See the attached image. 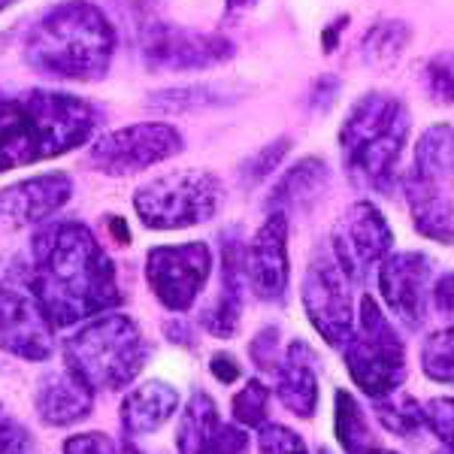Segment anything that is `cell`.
I'll return each instance as SVG.
<instances>
[{"instance_id": "cell-1", "label": "cell", "mask_w": 454, "mask_h": 454, "mask_svg": "<svg viewBox=\"0 0 454 454\" xmlns=\"http://www.w3.org/2000/svg\"><path fill=\"white\" fill-rule=\"evenodd\" d=\"M27 282L52 327L79 325L121 303L113 261L79 222H58L34 233Z\"/></svg>"}, {"instance_id": "cell-2", "label": "cell", "mask_w": 454, "mask_h": 454, "mask_svg": "<svg viewBox=\"0 0 454 454\" xmlns=\"http://www.w3.org/2000/svg\"><path fill=\"white\" fill-rule=\"evenodd\" d=\"M113 21L91 0H61L40 12L25 34V61L46 79L61 82H100L113 67Z\"/></svg>"}, {"instance_id": "cell-3", "label": "cell", "mask_w": 454, "mask_h": 454, "mask_svg": "<svg viewBox=\"0 0 454 454\" xmlns=\"http://www.w3.org/2000/svg\"><path fill=\"white\" fill-rule=\"evenodd\" d=\"M100 113L85 98L31 88L0 98V173L61 158L94 137Z\"/></svg>"}, {"instance_id": "cell-4", "label": "cell", "mask_w": 454, "mask_h": 454, "mask_svg": "<svg viewBox=\"0 0 454 454\" xmlns=\"http://www.w3.org/2000/svg\"><path fill=\"white\" fill-rule=\"evenodd\" d=\"M412 115L400 98L370 91L348 109L340 128V152L351 182L387 194L397 182Z\"/></svg>"}, {"instance_id": "cell-5", "label": "cell", "mask_w": 454, "mask_h": 454, "mask_svg": "<svg viewBox=\"0 0 454 454\" xmlns=\"http://www.w3.org/2000/svg\"><path fill=\"white\" fill-rule=\"evenodd\" d=\"M403 194L415 231L436 243H454V128L434 124L419 137L409 170L403 173Z\"/></svg>"}, {"instance_id": "cell-6", "label": "cell", "mask_w": 454, "mask_h": 454, "mask_svg": "<svg viewBox=\"0 0 454 454\" xmlns=\"http://www.w3.org/2000/svg\"><path fill=\"white\" fill-rule=\"evenodd\" d=\"M143 333L128 315H104L67 340L64 361L91 391H119L145 364Z\"/></svg>"}, {"instance_id": "cell-7", "label": "cell", "mask_w": 454, "mask_h": 454, "mask_svg": "<svg viewBox=\"0 0 454 454\" xmlns=\"http://www.w3.org/2000/svg\"><path fill=\"white\" fill-rule=\"evenodd\" d=\"M224 185L209 170H173L137 188L134 209L152 231H182L203 224L222 209Z\"/></svg>"}, {"instance_id": "cell-8", "label": "cell", "mask_w": 454, "mask_h": 454, "mask_svg": "<svg viewBox=\"0 0 454 454\" xmlns=\"http://www.w3.org/2000/svg\"><path fill=\"white\" fill-rule=\"evenodd\" d=\"M346 367L355 385L367 397L382 400L394 394L406 379V351L403 340L391 325L385 312L372 297L361 300V315L351 331L346 346Z\"/></svg>"}, {"instance_id": "cell-9", "label": "cell", "mask_w": 454, "mask_h": 454, "mask_svg": "<svg viewBox=\"0 0 454 454\" xmlns=\"http://www.w3.org/2000/svg\"><path fill=\"white\" fill-rule=\"evenodd\" d=\"M137 52L155 73H197L231 61L237 46L224 34L167 25L155 12L137 19Z\"/></svg>"}, {"instance_id": "cell-10", "label": "cell", "mask_w": 454, "mask_h": 454, "mask_svg": "<svg viewBox=\"0 0 454 454\" xmlns=\"http://www.w3.org/2000/svg\"><path fill=\"white\" fill-rule=\"evenodd\" d=\"M182 152V134L164 121H140L109 130L88 149V167L104 176H134Z\"/></svg>"}, {"instance_id": "cell-11", "label": "cell", "mask_w": 454, "mask_h": 454, "mask_svg": "<svg viewBox=\"0 0 454 454\" xmlns=\"http://www.w3.org/2000/svg\"><path fill=\"white\" fill-rule=\"evenodd\" d=\"M394 233L387 227L385 215L370 200L351 203L336 218L331 233V258L342 270L348 282H364L382 267V261L391 254Z\"/></svg>"}, {"instance_id": "cell-12", "label": "cell", "mask_w": 454, "mask_h": 454, "mask_svg": "<svg viewBox=\"0 0 454 454\" xmlns=\"http://www.w3.org/2000/svg\"><path fill=\"white\" fill-rule=\"evenodd\" d=\"M0 348L25 361L52 357V325L36 303L27 273H10L0 279Z\"/></svg>"}, {"instance_id": "cell-13", "label": "cell", "mask_w": 454, "mask_h": 454, "mask_svg": "<svg viewBox=\"0 0 454 454\" xmlns=\"http://www.w3.org/2000/svg\"><path fill=\"white\" fill-rule=\"evenodd\" d=\"M209 270H212V252L207 243L158 246L145 258L149 288L173 312L192 309V303L209 279Z\"/></svg>"}, {"instance_id": "cell-14", "label": "cell", "mask_w": 454, "mask_h": 454, "mask_svg": "<svg viewBox=\"0 0 454 454\" xmlns=\"http://www.w3.org/2000/svg\"><path fill=\"white\" fill-rule=\"evenodd\" d=\"M303 309L321 340L342 348L355 331V303L348 279L331 254H318L303 276Z\"/></svg>"}, {"instance_id": "cell-15", "label": "cell", "mask_w": 454, "mask_h": 454, "mask_svg": "<svg viewBox=\"0 0 454 454\" xmlns=\"http://www.w3.org/2000/svg\"><path fill=\"white\" fill-rule=\"evenodd\" d=\"M436 263L421 252H397L387 254L379 267V291H382L387 309H391L406 327H419L434 303Z\"/></svg>"}, {"instance_id": "cell-16", "label": "cell", "mask_w": 454, "mask_h": 454, "mask_svg": "<svg viewBox=\"0 0 454 454\" xmlns=\"http://www.w3.org/2000/svg\"><path fill=\"white\" fill-rule=\"evenodd\" d=\"M288 215L270 212L252 243L243 248V279L254 297L279 300L288 288Z\"/></svg>"}, {"instance_id": "cell-17", "label": "cell", "mask_w": 454, "mask_h": 454, "mask_svg": "<svg viewBox=\"0 0 454 454\" xmlns=\"http://www.w3.org/2000/svg\"><path fill=\"white\" fill-rule=\"evenodd\" d=\"M73 194L67 173H46L21 179L0 192V218L12 227H34L52 218Z\"/></svg>"}, {"instance_id": "cell-18", "label": "cell", "mask_w": 454, "mask_h": 454, "mask_svg": "<svg viewBox=\"0 0 454 454\" xmlns=\"http://www.w3.org/2000/svg\"><path fill=\"white\" fill-rule=\"evenodd\" d=\"M91 403H94V391L70 370L46 372L36 382L34 406L43 424L67 427V424L82 421L91 412Z\"/></svg>"}, {"instance_id": "cell-19", "label": "cell", "mask_w": 454, "mask_h": 454, "mask_svg": "<svg viewBox=\"0 0 454 454\" xmlns=\"http://www.w3.org/2000/svg\"><path fill=\"white\" fill-rule=\"evenodd\" d=\"M315 355L306 342H291L276 364V394L300 419H312L318 409V372Z\"/></svg>"}, {"instance_id": "cell-20", "label": "cell", "mask_w": 454, "mask_h": 454, "mask_svg": "<svg viewBox=\"0 0 454 454\" xmlns=\"http://www.w3.org/2000/svg\"><path fill=\"white\" fill-rule=\"evenodd\" d=\"M179 409V391L173 385L152 379L124 397L121 403V424L128 436H140L152 434V430L164 427L167 421L176 415Z\"/></svg>"}, {"instance_id": "cell-21", "label": "cell", "mask_w": 454, "mask_h": 454, "mask_svg": "<svg viewBox=\"0 0 454 454\" xmlns=\"http://www.w3.org/2000/svg\"><path fill=\"white\" fill-rule=\"evenodd\" d=\"M243 248L227 239L224 243V267H222V294L203 318L207 331L218 340H231L239 331L243 315Z\"/></svg>"}, {"instance_id": "cell-22", "label": "cell", "mask_w": 454, "mask_h": 454, "mask_svg": "<svg viewBox=\"0 0 454 454\" xmlns=\"http://www.w3.org/2000/svg\"><path fill=\"white\" fill-rule=\"evenodd\" d=\"M327 185V164L321 158H303L291 167L288 173L276 182V188L270 192V209L285 212L288 209H303L309 203L318 200V194Z\"/></svg>"}, {"instance_id": "cell-23", "label": "cell", "mask_w": 454, "mask_h": 454, "mask_svg": "<svg viewBox=\"0 0 454 454\" xmlns=\"http://www.w3.org/2000/svg\"><path fill=\"white\" fill-rule=\"evenodd\" d=\"M412 43V27L397 19H382L361 36V61L372 70H391Z\"/></svg>"}, {"instance_id": "cell-24", "label": "cell", "mask_w": 454, "mask_h": 454, "mask_svg": "<svg viewBox=\"0 0 454 454\" xmlns=\"http://www.w3.org/2000/svg\"><path fill=\"white\" fill-rule=\"evenodd\" d=\"M215 427H218L215 403H212L209 394L197 391L194 397L188 400L179 427H176V445H179V454H197L203 449V442L215 434Z\"/></svg>"}, {"instance_id": "cell-25", "label": "cell", "mask_w": 454, "mask_h": 454, "mask_svg": "<svg viewBox=\"0 0 454 454\" xmlns=\"http://www.w3.org/2000/svg\"><path fill=\"white\" fill-rule=\"evenodd\" d=\"M336 439H340L346 454H372L379 449L367 415L346 391L336 394Z\"/></svg>"}, {"instance_id": "cell-26", "label": "cell", "mask_w": 454, "mask_h": 454, "mask_svg": "<svg viewBox=\"0 0 454 454\" xmlns=\"http://www.w3.org/2000/svg\"><path fill=\"white\" fill-rule=\"evenodd\" d=\"M231 94L218 85H192V88H170V91H158L149 98V104L164 113H185V109L200 106H218L227 104Z\"/></svg>"}, {"instance_id": "cell-27", "label": "cell", "mask_w": 454, "mask_h": 454, "mask_svg": "<svg viewBox=\"0 0 454 454\" xmlns=\"http://www.w3.org/2000/svg\"><path fill=\"white\" fill-rule=\"evenodd\" d=\"M376 415L397 436H415L424 424V409L406 394H387V397L376 400Z\"/></svg>"}, {"instance_id": "cell-28", "label": "cell", "mask_w": 454, "mask_h": 454, "mask_svg": "<svg viewBox=\"0 0 454 454\" xmlns=\"http://www.w3.org/2000/svg\"><path fill=\"white\" fill-rule=\"evenodd\" d=\"M421 367L424 376L434 382L454 385V327L427 336L421 348Z\"/></svg>"}, {"instance_id": "cell-29", "label": "cell", "mask_w": 454, "mask_h": 454, "mask_svg": "<svg viewBox=\"0 0 454 454\" xmlns=\"http://www.w3.org/2000/svg\"><path fill=\"white\" fill-rule=\"evenodd\" d=\"M424 88L439 106H454V52H439L424 64Z\"/></svg>"}, {"instance_id": "cell-30", "label": "cell", "mask_w": 454, "mask_h": 454, "mask_svg": "<svg viewBox=\"0 0 454 454\" xmlns=\"http://www.w3.org/2000/svg\"><path fill=\"white\" fill-rule=\"evenodd\" d=\"M267 412H270L267 385L252 379V382L233 397V419L239 424H246V427H263V424H267Z\"/></svg>"}, {"instance_id": "cell-31", "label": "cell", "mask_w": 454, "mask_h": 454, "mask_svg": "<svg viewBox=\"0 0 454 454\" xmlns=\"http://www.w3.org/2000/svg\"><path fill=\"white\" fill-rule=\"evenodd\" d=\"M288 149H291V140H288V137H282V140L263 145L258 155L248 158L243 164V182H246V185H258V182L267 179V176L282 164V158L288 155Z\"/></svg>"}, {"instance_id": "cell-32", "label": "cell", "mask_w": 454, "mask_h": 454, "mask_svg": "<svg viewBox=\"0 0 454 454\" xmlns=\"http://www.w3.org/2000/svg\"><path fill=\"white\" fill-rule=\"evenodd\" d=\"M258 445L261 454H309L303 439L291 427H282V424H263Z\"/></svg>"}, {"instance_id": "cell-33", "label": "cell", "mask_w": 454, "mask_h": 454, "mask_svg": "<svg viewBox=\"0 0 454 454\" xmlns=\"http://www.w3.org/2000/svg\"><path fill=\"white\" fill-rule=\"evenodd\" d=\"M424 424H427L454 454V397L430 400L427 406H424Z\"/></svg>"}, {"instance_id": "cell-34", "label": "cell", "mask_w": 454, "mask_h": 454, "mask_svg": "<svg viewBox=\"0 0 454 454\" xmlns=\"http://www.w3.org/2000/svg\"><path fill=\"white\" fill-rule=\"evenodd\" d=\"M197 454H248V436L233 424H218Z\"/></svg>"}, {"instance_id": "cell-35", "label": "cell", "mask_w": 454, "mask_h": 454, "mask_svg": "<svg viewBox=\"0 0 454 454\" xmlns=\"http://www.w3.org/2000/svg\"><path fill=\"white\" fill-rule=\"evenodd\" d=\"M34 439L19 421L0 419V454H31Z\"/></svg>"}, {"instance_id": "cell-36", "label": "cell", "mask_w": 454, "mask_h": 454, "mask_svg": "<svg viewBox=\"0 0 454 454\" xmlns=\"http://www.w3.org/2000/svg\"><path fill=\"white\" fill-rule=\"evenodd\" d=\"M276 340H279V331H276V327H267V331H261L258 336H254L252 357H254V364H258L261 370H276V364H279Z\"/></svg>"}, {"instance_id": "cell-37", "label": "cell", "mask_w": 454, "mask_h": 454, "mask_svg": "<svg viewBox=\"0 0 454 454\" xmlns=\"http://www.w3.org/2000/svg\"><path fill=\"white\" fill-rule=\"evenodd\" d=\"M64 454H115V445L106 434H79L64 442Z\"/></svg>"}, {"instance_id": "cell-38", "label": "cell", "mask_w": 454, "mask_h": 454, "mask_svg": "<svg viewBox=\"0 0 454 454\" xmlns=\"http://www.w3.org/2000/svg\"><path fill=\"white\" fill-rule=\"evenodd\" d=\"M209 367H212V372H215L218 382H224V385L237 382V379H239V367H237V361H233L231 355H215Z\"/></svg>"}, {"instance_id": "cell-39", "label": "cell", "mask_w": 454, "mask_h": 454, "mask_svg": "<svg viewBox=\"0 0 454 454\" xmlns=\"http://www.w3.org/2000/svg\"><path fill=\"white\" fill-rule=\"evenodd\" d=\"M261 0H224V19H239L243 12L254 10Z\"/></svg>"}, {"instance_id": "cell-40", "label": "cell", "mask_w": 454, "mask_h": 454, "mask_svg": "<svg viewBox=\"0 0 454 454\" xmlns=\"http://www.w3.org/2000/svg\"><path fill=\"white\" fill-rule=\"evenodd\" d=\"M346 16H342L340 21H333V25H327V31H325V49H327V52H331V49L336 46V36H340L342 34V25H346Z\"/></svg>"}, {"instance_id": "cell-41", "label": "cell", "mask_w": 454, "mask_h": 454, "mask_svg": "<svg viewBox=\"0 0 454 454\" xmlns=\"http://www.w3.org/2000/svg\"><path fill=\"white\" fill-rule=\"evenodd\" d=\"M124 454H145V451L137 442H130V439H128V442H124Z\"/></svg>"}, {"instance_id": "cell-42", "label": "cell", "mask_w": 454, "mask_h": 454, "mask_svg": "<svg viewBox=\"0 0 454 454\" xmlns=\"http://www.w3.org/2000/svg\"><path fill=\"white\" fill-rule=\"evenodd\" d=\"M12 4H19V0H0V12H6V10H10Z\"/></svg>"}, {"instance_id": "cell-43", "label": "cell", "mask_w": 454, "mask_h": 454, "mask_svg": "<svg viewBox=\"0 0 454 454\" xmlns=\"http://www.w3.org/2000/svg\"><path fill=\"white\" fill-rule=\"evenodd\" d=\"M372 454H397V451H382V449H376V451H372Z\"/></svg>"}]
</instances>
